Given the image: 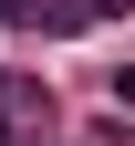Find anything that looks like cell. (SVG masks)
<instances>
[{"instance_id":"cell-1","label":"cell","mask_w":135,"mask_h":146,"mask_svg":"<svg viewBox=\"0 0 135 146\" xmlns=\"http://www.w3.org/2000/svg\"><path fill=\"white\" fill-rule=\"evenodd\" d=\"M0 21H21V31H83L94 11L83 0H0Z\"/></svg>"},{"instance_id":"cell-2","label":"cell","mask_w":135,"mask_h":146,"mask_svg":"<svg viewBox=\"0 0 135 146\" xmlns=\"http://www.w3.org/2000/svg\"><path fill=\"white\" fill-rule=\"evenodd\" d=\"M83 11H94V21H125V11H135V0H83Z\"/></svg>"},{"instance_id":"cell-3","label":"cell","mask_w":135,"mask_h":146,"mask_svg":"<svg viewBox=\"0 0 135 146\" xmlns=\"http://www.w3.org/2000/svg\"><path fill=\"white\" fill-rule=\"evenodd\" d=\"M114 104H135V63H114Z\"/></svg>"},{"instance_id":"cell-4","label":"cell","mask_w":135,"mask_h":146,"mask_svg":"<svg viewBox=\"0 0 135 146\" xmlns=\"http://www.w3.org/2000/svg\"><path fill=\"white\" fill-rule=\"evenodd\" d=\"M0 146H11V115H0Z\"/></svg>"}]
</instances>
